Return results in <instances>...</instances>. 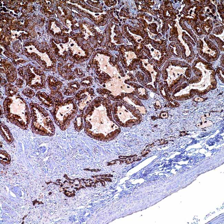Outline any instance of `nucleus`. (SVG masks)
I'll return each instance as SVG.
<instances>
[{"instance_id":"0eeeda50","label":"nucleus","mask_w":224,"mask_h":224,"mask_svg":"<svg viewBox=\"0 0 224 224\" xmlns=\"http://www.w3.org/2000/svg\"><path fill=\"white\" fill-rule=\"evenodd\" d=\"M1 136L9 143H12L14 141L13 138L8 127L4 124H1Z\"/></svg>"},{"instance_id":"7ed1b4c3","label":"nucleus","mask_w":224,"mask_h":224,"mask_svg":"<svg viewBox=\"0 0 224 224\" xmlns=\"http://www.w3.org/2000/svg\"><path fill=\"white\" fill-rule=\"evenodd\" d=\"M77 111L75 99L70 98L56 105L54 109L50 111L56 124L64 131L68 128L70 121L76 116Z\"/></svg>"},{"instance_id":"39448f33","label":"nucleus","mask_w":224,"mask_h":224,"mask_svg":"<svg viewBox=\"0 0 224 224\" xmlns=\"http://www.w3.org/2000/svg\"><path fill=\"white\" fill-rule=\"evenodd\" d=\"M1 72L6 75L7 81L9 82H14L17 78V73L12 63L8 60H1Z\"/></svg>"},{"instance_id":"6e6552de","label":"nucleus","mask_w":224,"mask_h":224,"mask_svg":"<svg viewBox=\"0 0 224 224\" xmlns=\"http://www.w3.org/2000/svg\"><path fill=\"white\" fill-rule=\"evenodd\" d=\"M47 81L50 88L52 91H58L61 87L63 83L52 76H49L47 78Z\"/></svg>"},{"instance_id":"f257e3e1","label":"nucleus","mask_w":224,"mask_h":224,"mask_svg":"<svg viewBox=\"0 0 224 224\" xmlns=\"http://www.w3.org/2000/svg\"><path fill=\"white\" fill-rule=\"evenodd\" d=\"M5 116L22 129H27L31 115L26 102L18 96L7 97L4 102Z\"/></svg>"},{"instance_id":"423d86ee","label":"nucleus","mask_w":224,"mask_h":224,"mask_svg":"<svg viewBox=\"0 0 224 224\" xmlns=\"http://www.w3.org/2000/svg\"><path fill=\"white\" fill-rule=\"evenodd\" d=\"M36 96L44 106L47 108H49L56 105L50 95L48 96L44 92H38Z\"/></svg>"},{"instance_id":"dca6fc26","label":"nucleus","mask_w":224,"mask_h":224,"mask_svg":"<svg viewBox=\"0 0 224 224\" xmlns=\"http://www.w3.org/2000/svg\"><path fill=\"white\" fill-rule=\"evenodd\" d=\"M87 71L88 72H89V69H87Z\"/></svg>"},{"instance_id":"20e7f679","label":"nucleus","mask_w":224,"mask_h":224,"mask_svg":"<svg viewBox=\"0 0 224 224\" xmlns=\"http://www.w3.org/2000/svg\"><path fill=\"white\" fill-rule=\"evenodd\" d=\"M18 72L30 88L40 89L45 87V76L41 70L28 65L18 69Z\"/></svg>"},{"instance_id":"f03ea898","label":"nucleus","mask_w":224,"mask_h":224,"mask_svg":"<svg viewBox=\"0 0 224 224\" xmlns=\"http://www.w3.org/2000/svg\"><path fill=\"white\" fill-rule=\"evenodd\" d=\"M32 122L34 133L42 136H52L55 134V127L49 114L39 105L30 104Z\"/></svg>"},{"instance_id":"9b49d317","label":"nucleus","mask_w":224,"mask_h":224,"mask_svg":"<svg viewBox=\"0 0 224 224\" xmlns=\"http://www.w3.org/2000/svg\"><path fill=\"white\" fill-rule=\"evenodd\" d=\"M22 93L25 96L29 98L33 97L35 96L34 92L31 89L29 88L24 89L22 91Z\"/></svg>"},{"instance_id":"ddd939ff","label":"nucleus","mask_w":224,"mask_h":224,"mask_svg":"<svg viewBox=\"0 0 224 224\" xmlns=\"http://www.w3.org/2000/svg\"><path fill=\"white\" fill-rule=\"evenodd\" d=\"M1 85L2 86H4L6 82L5 81V79L3 78L2 76V77L1 75Z\"/></svg>"},{"instance_id":"9d476101","label":"nucleus","mask_w":224,"mask_h":224,"mask_svg":"<svg viewBox=\"0 0 224 224\" xmlns=\"http://www.w3.org/2000/svg\"><path fill=\"white\" fill-rule=\"evenodd\" d=\"M11 157L5 151H1V162L3 165H7L10 164Z\"/></svg>"},{"instance_id":"4468645a","label":"nucleus","mask_w":224,"mask_h":224,"mask_svg":"<svg viewBox=\"0 0 224 224\" xmlns=\"http://www.w3.org/2000/svg\"><path fill=\"white\" fill-rule=\"evenodd\" d=\"M104 179L105 181H111V179L110 178H106V179Z\"/></svg>"},{"instance_id":"f8f14e48","label":"nucleus","mask_w":224,"mask_h":224,"mask_svg":"<svg viewBox=\"0 0 224 224\" xmlns=\"http://www.w3.org/2000/svg\"><path fill=\"white\" fill-rule=\"evenodd\" d=\"M16 85L19 88H22L23 87L24 85V82L23 80L21 78H18L17 79Z\"/></svg>"},{"instance_id":"1a4fd4ad","label":"nucleus","mask_w":224,"mask_h":224,"mask_svg":"<svg viewBox=\"0 0 224 224\" xmlns=\"http://www.w3.org/2000/svg\"><path fill=\"white\" fill-rule=\"evenodd\" d=\"M18 91V89L15 86L9 83L6 87L5 94L8 97L12 96L16 94Z\"/></svg>"},{"instance_id":"f3484780","label":"nucleus","mask_w":224,"mask_h":224,"mask_svg":"<svg viewBox=\"0 0 224 224\" xmlns=\"http://www.w3.org/2000/svg\"><path fill=\"white\" fill-rule=\"evenodd\" d=\"M15 36H17V34L15 35Z\"/></svg>"},{"instance_id":"a211bd4d","label":"nucleus","mask_w":224,"mask_h":224,"mask_svg":"<svg viewBox=\"0 0 224 224\" xmlns=\"http://www.w3.org/2000/svg\"><path fill=\"white\" fill-rule=\"evenodd\" d=\"M4 6H5V4H4Z\"/></svg>"},{"instance_id":"2eb2a0df","label":"nucleus","mask_w":224,"mask_h":224,"mask_svg":"<svg viewBox=\"0 0 224 224\" xmlns=\"http://www.w3.org/2000/svg\"><path fill=\"white\" fill-rule=\"evenodd\" d=\"M89 86H91V83H89Z\"/></svg>"}]
</instances>
